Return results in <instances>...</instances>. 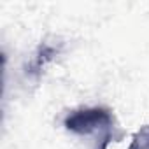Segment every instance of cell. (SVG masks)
Instances as JSON below:
<instances>
[{"label": "cell", "mask_w": 149, "mask_h": 149, "mask_svg": "<svg viewBox=\"0 0 149 149\" xmlns=\"http://www.w3.org/2000/svg\"><path fill=\"white\" fill-rule=\"evenodd\" d=\"M65 128L77 135H91L97 132H109L112 126V114L104 107H84L70 112L65 121Z\"/></svg>", "instance_id": "6da1fadb"}, {"label": "cell", "mask_w": 149, "mask_h": 149, "mask_svg": "<svg viewBox=\"0 0 149 149\" xmlns=\"http://www.w3.org/2000/svg\"><path fill=\"white\" fill-rule=\"evenodd\" d=\"M128 149H149V125L142 126L132 139Z\"/></svg>", "instance_id": "3957f363"}, {"label": "cell", "mask_w": 149, "mask_h": 149, "mask_svg": "<svg viewBox=\"0 0 149 149\" xmlns=\"http://www.w3.org/2000/svg\"><path fill=\"white\" fill-rule=\"evenodd\" d=\"M56 53L58 51H56L54 46H51V44H40L39 49H37V53H35V56H33V60L26 67V74H28V76H40V72L44 70V67L54 58Z\"/></svg>", "instance_id": "7a4b0ae2"}]
</instances>
